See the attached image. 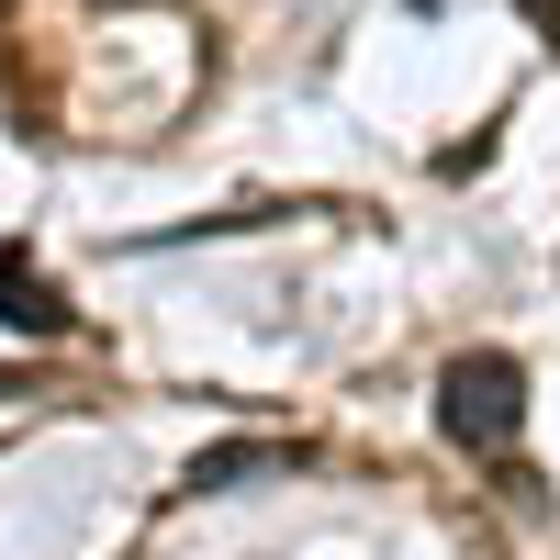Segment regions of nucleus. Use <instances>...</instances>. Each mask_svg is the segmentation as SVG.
Here are the masks:
<instances>
[{"label":"nucleus","instance_id":"obj_1","mask_svg":"<svg viewBox=\"0 0 560 560\" xmlns=\"http://www.w3.org/2000/svg\"><path fill=\"white\" fill-rule=\"evenodd\" d=\"M438 427H448L459 448L504 459V448L527 438V370L504 359V348H459V359L438 370Z\"/></svg>","mask_w":560,"mask_h":560},{"label":"nucleus","instance_id":"obj_2","mask_svg":"<svg viewBox=\"0 0 560 560\" xmlns=\"http://www.w3.org/2000/svg\"><path fill=\"white\" fill-rule=\"evenodd\" d=\"M0 325H12V337H68V303H57V280H45L23 247H0Z\"/></svg>","mask_w":560,"mask_h":560},{"label":"nucleus","instance_id":"obj_3","mask_svg":"<svg viewBox=\"0 0 560 560\" xmlns=\"http://www.w3.org/2000/svg\"><path fill=\"white\" fill-rule=\"evenodd\" d=\"M258 471H292V448H202V459H191V493H236V482H258Z\"/></svg>","mask_w":560,"mask_h":560},{"label":"nucleus","instance_id":"obj_4","mask_svg":"<svg viewBox=\"0 0 560 560\" xmlns=\"http://www.w3.org/2000/svg\"><path fill=\"white\" fill-rule=\"evenodd\" d=\"M527 12H538V23H549V34H560V0H527Z\"/></svg>","mask_w":560,"mask_h":560}]
</instances>
